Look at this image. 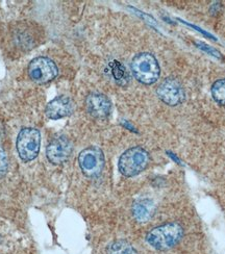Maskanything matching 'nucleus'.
<instances>
[{
    "mask_svg": "<svg viewBox=\"0 0 225 254\" xmlns=\"http://www.w3.org/2000/svg\"><path fill=\"white\" fill-rule=\"evenodd\" d=\"M184 236V229L178 223H166L150 230L146 241L156 250H167L175 246Z\"/></svg>",
    "mask_w": 225,
    "mask_h": 254,
    "instance_id": "nucleus-1",
    "label": "nucleus"
},
{
    "mask_svg": "<svg viewBox=\"0 0 225 254\" xmlns=\"http://www.w3.org/2000/svg\"><path fill=\"white\" fill-rule=\"evenodd\" d=\"M135 78L143 84H152L159 78L160 69L156 59L148 52L137 55L132 61Z\"/></svg>",
    "mask_w": 225,
    "mask_h": 254,
    "instance_id": "nucleus-2",
    "label": "nucleus"
},
{
    "mask_svg": "<svg viewBox=\"0 0 225 254\" xmlns=\"http://www.w3.org/2000/svg\"><path fill=\"white\" fill-rule=\"evenodd\" d=\"M149 154L140 146H136L126 150L119 158L118 168L122 175L133 177L144 171L149 164Z\"/></svg>",
    "mask_w": 225,
    "mask_h": 254,
    "instance_id": "nucleus-3",
    "label": "nucleus"
},
{
    "mask_svg": "<svg viewBox=\"0 0 225 254\" xmlns=\"http://www.w3.org/2000/svg\"><path fill=\"white\" fill-rule=\"evenodd\" d=\"M17 151L21 160L25 163L34 161L41 148V133L38 129L25 127L17 136Z\"/></svg>",
    "mask_w": 225,
    "mask_h": 254,
    "instance_id": "nucleus-4",
    "label": "nucleus"
},
{
    "mask_svg": "<svg viewBox=\"0 0 225 254\" xmlns=\"http://www.w3.org/2000/svg\"><path fill=\"white\" fill-rule=\"evenodd\" d=\"M27 71L30 79L40 84L53 80L59 74L56 63L46 57L34 59L29 63Z\"/></svg>",
    "mask_w": 225,
    "mask_h": 254,
    "instance_id": "nucleus-5",
    "label": "nucleus"
},
{
    "mask_svg": "<svg viewBox=\"0 0 225 254\" xmlns=\"http://www.w3.org/2000/svg\"><path fill=\"white\" fill-rule=\"evenodd\" d=\"M78 164L85 176H98L104 167V155L102 150L96 146L85 148L78 155Z\"/></svg>",
    "mask_w": 225,
    "mask_h": 254,
    "instance_id": "nucleus-6",
    "label": "nucleus"
},
{
    "mask_svg": "<svg viewBox=\"0 0 225 254\" xmlns=\"http://www.w3.org/2000/svg\"><path fill=\"white\" fill-rule=\"evenodd\" d=\"M158 98L170 107H175L185 100L186 93L183 84L175 78H166L156 89Z\"/></svg>",
    "mask_w": 225,
    "mask_h": 254,
    "instance_id": "nucleus-7",
    "label": "nucleus"
},
{
    "mask_svg": "<svg viewBox=\"0 0 225 254\" xmlns=\"http://www.w3.org/2000/svg\"><path fill=\"white\" fill-rule=\"evenodd\" d=\"M73 150L71 141L65 135L55 137L46 148V156L53 165H61L68 161Z\"/></svg>",
    "mask_w": 225,
    "mask_h": 254,
    "instance_id": "nucleus-8",
    "label": "nucleus"
},
{
    "mask_svg": "<svg viewBox=\"0 0 225 254\" xmlns=\"http://www.w3.org/2000/svg\"><path fill=\"white\" fill-rule=\"evenodd\" d=\"M85 107L94 118L103 119L111 114L112 103L110 99L103 94L92 93L85 99Z\"/></svg>",
    "mask_w": 225,
    "mask_h": 254,
    "instance_id": "nucleus-9",
    "label": "nucleus"
},
{
    "mask_svg": "<svg viewBox=\"0 0 225 254\" xmlns=\"http://www.w3.org/2000/svg\"><path fill=\"white\" fill-rule=\"evenodd\" d=\"M73 113V102L68 96H59L51 100L45 109V114L51 120H59Z\"/></svg>",
    "mask_w": 225,
    "mask_h": 254,
    "instance_id": "nucleus-10",
    "label": "nucleus"
},
{
    "mask_svg": "<svg viewBox=\"0 0 225 254\" xmlns=\"http://www.w3.org/2000/svg\"><path fill=\"white\" fill-rule=\"evenodd\" d=\"M155 213V205L152 200L148 198H142L137 200L133 205L134 218L141 223L149 221Z\"/></svg>",
    "mask_w": 225,
    "mask_h": 254,
    "instance_id": "nucleus-11",
    "label": "nucleus"
},
{
    "mask_svg": "<svg viewBox=\"0 0 225 254\" xmlns=\"http://www.w3.org/2000/svg\"><path fill=\"white\" fill-rule=\"evenodd\" d=\"M108 254H139L138 251L126 241L113 242L108 248Z\"/></svg>",
    "mask_w": 225,
    "mask_h": 254,
    "instance_id": "nucleus-12",
    "label": "nucleus"
},
{
    "mask_svg": "<svg viewBox=\"0 0 225 254\" xmlns=\"http://www.w3.org/2000/svg\"><path fill=\"white\" fill-rule=\"evenodd\" d=\"M212 96L221 105H225V78L217 80L212 87Z\"/></svg>",
    "mask_w": 225,
    "mask_h": 254,
    "instance_id": "nucleus-13",
    "label": "nucleus"
},
{
    "mask_svg": "<svg viewBox=\"0 0 225 254\" xmlns=\"http://www.w3.org/2000/svg\"><path fill=\"white\" fill-rule=\"evenodd\" d=\"M113 73L114 76L116 78L117 81H121V80H127L128 76H127V72L125 71L124 67L122 65H120L119 63L116 64V65L113 67Z\"/></svg>",
    "mask_w": 225,
    "mask_h": 254,
    "instance_id": "nucleus-14",
    "label": "nucleus"
},
{
    "mask_svg": "<svg viewBox=\"0 0 225 254\" xmlns=\"http://www.w3.org/2000/svg\"><path fill=\"white\" fill-rule=\"evenodd\" d=\"M7 171V157L2 148H0V174H4Z\"/></svg>",
    "mask_w": 225,
    "mask_h": 254,
    "instance_id": "nucleus-15",
    "label": "nucleus"
},
{
    "mask_svg": "<svg viewBox=\"0 0 225 254\" xmlns=\"http://www.w3.org/2000/svg\"><path fill=\"white\" fill-rule=\"evenodd\" d=\"M196 45H197V46H198V48H200L201 50L208 52L209 55L214 56V57H215V58H218V59H220V58H221V56H220V54H219V51H217L216 49H214V48H212V47H210V46L206 45L205 43H199V42H197Z\"/></svg>",
    "mask_w": 225,
    "mask_h": 254,
    "instance_id": "nucleus-16",
    "label": "nucleus"
}]
</instances>
